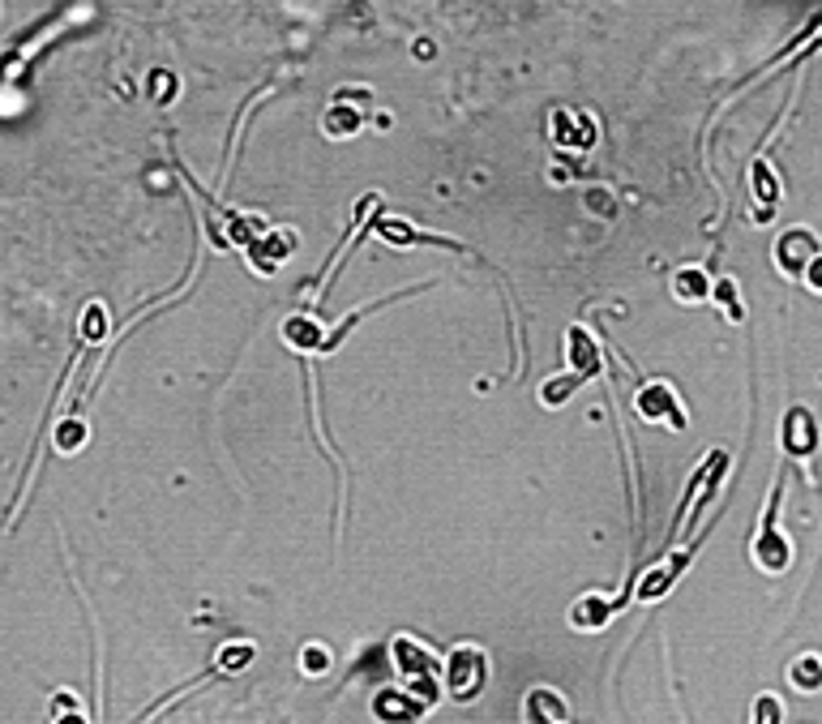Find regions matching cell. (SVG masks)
<instances>
[{
    "instance_id": "cell-1",
    "label": "cell",
    "mask_w": 822,
    "mask_h": 724,
    "mask_svg": "<svg viewBox=\"0 0 822 724\" xmlns=\"http://www.w3.org/2000/svg\"><path fill=\"white\" fill-rule=\"evenodd\" d=\"M390 656H395V669L403 673L411 695H415L424 708H433V703L441 699V660L428 652L420 639H411V635H399Z\"/></svg>"
},
{
    "instance_id": "cell-2",
    "label": "cell",
    "mask_w": 822,
    "mask_h": 724,
    "mask_svg": "<svg viewBox=\"0 0 822 724\" xmlns=\"http://www.w3.org/2000/svg\"><path fill=\"white\" fill-rule=\"evenodd\" d=\"M488 682V656L476 644H459L450 648V656L441 660V690L459 703H472Z\"/></svg>"
},
{
    "instance_id": "cell-3",
    "label": "cell",
    "mask_w": 822,
    "mask_h": 724,
    "mask_svg": "<svg viewBox=\"0 0 822 724\" xmlns=\"http://www.w3.org/2000/svg\"><path fill=\"white\" fill-rule=\"evenodd\" d=\"M780 498H784V480L771 485V498H767V510H762V527H758V536L750 545L758 571H767V575H784L793 566V545L780 536V523H775L780 519Z\"/></svg>"
},
{
    "instance_id": "cell-4",
    "label": "cell",
    "mask_w": 822,
    "mask_h": 724,
    "mask_svg": "<svg viewBox=\"0 0 822 724\" xmlns=\"http://www.w3.org/2000/svg\"><path fill=\"white\" fill-rule=\"evenodd\" d=\"M728 476V454L724 450H711L707 459H702V467L694 472V480L685 485V502L677 507V519H673V532H682L685 514H689V523L698 519V510L707 507V502H715V494H720V480Z\"/></svg>"
},
{
    "instance_id": "cell-5",
    "label": "cell",
    "mask_w": 822,
    "mask_h": 724,
    "mask_svg": "<svg viewBox=\"0 0 822 724\" xmlns=\"http://www.w3.org/2000/svg\"><path fill=\"white\" fill-rule=\"evenodd\" d=\"M638 412H643V421L669 425V429H677V434L689 429V416L682 412V399H677V390H673L669 382H643V386H638Z\"/></svg>"
},
{
    "instance_id": "cell-6",
    "label": "cell",
    "mask_w": 822,
    "mask_h": 724,
    "mask_svg": "<svg viewBox=\"0 0 822 724\" xmlns=\"http://www.w3.org/2000/svg\"><path fill=\"white\" fill-rule=\"evenodd\" d=\"M819 236L810 232V227H788L784 236H780V245H775V262H780V271L788 275V279H801L806 275V266L819 258Z\"/></svg>"
},
{
    "instance_id": "cell-7",
    "label": "cell",
    "mask_w": 822,
    "mask_h": 724,
    "mask_svg": "<svg viewBox=\"0 0 822 724\" xmlns=\"http://www.w3.org/2000/svg\"><path fill=\"white\" fill-rule=\"evenodd\" d=\"M780 441H784V450H788L793 459L814 454V450H819V425H814V416H810L806 408H793V412L784 416V434H780Z\"/></svg>"
},
{
    "instance_id": "cell-8",
    "label": "cell",
    "mask_w": 822,
    "mask_h": 724,
    "mask_svg": "<svg viewBox=\"0 0 822 724\" xmlns=\"http://www.w3.org/2000/svg\"><path fill=\"white\" fill-rule=\"evenodd\" d=\"M373 716L386 724H415L424 716V703L411 690H382L373 699Z\"/></svg>"
},
{
    "instance_id": "cell-9",
    "label": "cell",
    "mask_w": 822,
    "mask_h": 724,
    "mask_svg": "<svg viewBox=\"0 0 822 724\" xmlns=\"http://www.w3.org/2000/svg\"><path fill=\"white\" fill-rule=\"evenodd\" d=\"M689 558H694V549H682V553H673L669 562H660L656 571H647V575L638 579V596H643L647 604H651V600H660V596H664L673 583L682 579V571L689 566Z\"/></svg>"
},
{
    "instance_id": "cell-10",
    "label": "cell",
    "mask_w": 822,
    "mask_h": 724,
    "mask_svg": "<svg viewBox=\"0 0 822 724\" xmlns=\"http://www.w3.org/2000/svg\"><path fill=\"white\" fill-rule=\"evenodd\" d=\"M613 613H616L613 600H605V596L587 591V596H578V600H574V609H570V626H574V631H605Z\"/></svg>"
},
{
    "instance_id": "cell-11",
    "label": "cell",
    "mask_w": 822,
    "mask_h": 724,
    "mask_svg": "<svg viewBox=\"0 0 822 724\" xmlns=\"http://www.w3.org/2000/svg\"><path fill=\"white\" fill-rule=\"evenodd\" d=\"M523 721L527 724H565V699L548 686H536L527 695V708H523Z\"/></svg>"
},
{
    "instance_id": "cell-12",
    "label": "cell",
    "mask_w": 822,
    "mask_h": 724,
    "mask_svg": "<svg viewBox=\"0 0 822 724\" xmlns=\"http://www.w3.org/2000/svg\"><path fill=\"white\" fill-rule=\"evenodd\" d=\"M565 352H570V364H574V377H578V382L600 373V352H596V344L587 339V330H578V326H574V330H570Z\"/></svg>"
},
{
    "instance_id": "cell-13",
    "label": "cell",
    "mask_w": 822,
    "mask_h": 724,
    "mask_svg": "<svg viewBox=\"0 0 822 724\" xmlns=\"http://www.w3.org/2000/svg\"><path fill=\"white\" fill-rule=\"evenodd\" d=\"M673 296L685 300V304H694V300H707V296H711V284H707V275H702L698 266H685V271L673 275Z\"/></svg>"
},
{
    "instance_id": "cell-14",
    "label": "cell",
    "mask_w": 822,
    "mask_h": 724,
    "mask_svg": "<svg viewBox=\"0 0 822 724\" xmlns=\"http://www.w3.org/2000/svg\"><path fill=\"white\" fill-rule=\"evenodd\" d=\"M283 339H287L291 348H300V352H309V348H322L317 322H309V317H291V322L283 326Z\"/></svg>"
},
{
    "instance_id": "cell-15",
    "label": "cell",
    "mask_w": 822,
    "mask_h": 724,
    "mask_svg": "<svg viewBox=\"0 0 822 724\" xmlns=\"http://www.w3.org/2000/svg\"><path fill=\"white\" fill-rule=\"evenodd\" d=\"M753 194L767 202V207H762V219H771V207H775V198H780V185H775V172L767 167V159H753Z\"/></svg>"
},
{
    "instance_id": "cell-16",
    "label": "cell",
    "mask_w": 822,
    "mask_h": 724,
    "mask_svg": "<svg viewBox=\"0 0 822 724\" xmlns=\"http://www.w3.org/2000/svg\"><path fill=\"white\" fill-rule=\"evenodd\" d=\"M788 682H793L797 690H819V686H822V660H819V656H801V660H793Z\"/></svg>"
},
{
    "instance_id": "cell-17",
    "label": "cell",
    "mask_w": 822,
    "mask_h": 724,
    "mask_svg": "<svg viewBox=\"0 0 822 724\" xmlns=\"http://www.w3.org/2000/svg\"><path fill=\"white\" fill-rule=\"evenodd\" d=\"M711 296H715V304L728 313V322H746V304L737 300V284H733V279L711 284Z\"/></svg>"
},
{
    "instance_id": "cell-18",
    "label": "cell",
    "mask_w": 822,
    "mask_h": 724,
    "mask_svg": "<svg viewBox=\"0 0 822 724\" xmlns=\"http://www.w3.org/2000/svg\"><path fill=\"white\" fill-rule=\"evenodd\" d=\"M360 129V112L356 108H331L326 112V138H351Z\"/></svg>"
},
{
    "instance_id": "cell-19",
    "label": "cell",
    "mask_w": 822,
    "mask_h": 724,
    "mask_svg": "<svg viewBox=\"0 0 822 724\" xmlns=\"http://www.w3.org/2000/svg\"><path fill=\"white\" fill-rule=\"evenodd\" d=\"M52 724H90L86 721V712H82V699L68 695V690H61V695L52 699Z\"/></svg>"
},
{
    "instance_id": "cell-20",
    "label": "cell",
    "mask_w": 822,
    "mask_h": 724,
    "mask_svg": "<svg viewBox=\"0 0 822 724\" xmlns=\"http://www.w3.org/2000/svg\"><path fill=\"white\" fill-rule=\"evenodd\" d=\"M82 446H86V425H82L77 416L61 421V429H57V450H61V454H73V450H82Z\"/></svg>"
},
{
    "instance_id": "cell-21",
    "label": "cell",
    "mask_w": 822,
    "mask_h": 724,
    "mask_svg": "<svg viewBox=\"0 0 822 724\" xmlns=\"http://www.w3.org/2000/svg\"><path fill=\"white\" fill-rule=\"evenodd\" d=\"M300 669H304L309 677H326V673H331V652H326L322 644L300 648Z\"/></svg>"
},
{
    "instance_id": "cell-22",
    "label": "cell",
    "mask_w": 822,
    "mask_h": 724,
    "mask_svg": "<svg viewBox=\"0 0 822 724\" xmlns=\"http://www.w3.org/2000/svg\"><path fill=\"white\" fill-rule=\"evenodd\" d=\"M249 660H253V648H249V644H227V648L219 652V669H223V673H236V669H245Z\"/></svg>"
},
{
    "instance_id": "cell-23",
    "label": "cell",
    "mask_w": 822,
    "mask_h": 724,
    "mask_svg": "<svg viewBox=\"0 0 822 724\" xmlns=\"http://www.w3.org/2000/svg\"><path fill=\"white\" fill-rule=\"evenodd\" d=\"M753 724H780V699H775V695H758V703H753Z\"/></svg>"
},
{
    "instance_id": "cell-24",
    "label": "cell",
    "mask_w": 822,
    "mask_h": 724,
    "mask_svg": "<svg viewBox=\"0 0 822 724\" xmlns=\"http://www.w3.org/2000/svg\"><path fill=\"white\" fill-rule=\"evenodd\" d=\"M801 284H806V288H814V291H819V296H822V253H819V258H814V262H810V266H806V275H801Z\"/></svg>"
}]
</instances>
